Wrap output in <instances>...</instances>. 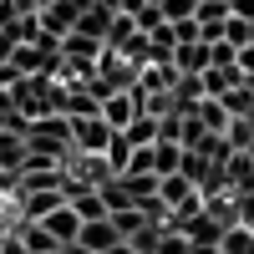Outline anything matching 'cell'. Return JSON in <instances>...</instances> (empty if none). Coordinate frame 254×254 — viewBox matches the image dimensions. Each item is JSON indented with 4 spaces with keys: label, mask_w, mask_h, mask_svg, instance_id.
Segmentation results:
<instances>
[{
    "label": "cell",
    "mask_w": 254,
    "mask_h": 254,
    "mask_svg": "<svg viewBox=\"0 0 254 254\" xmlns=\"http://www.w3.org/2000/svg\"><path fill=\"white\" fill-rule=\"evenodd\" d=\"M117 132L102 117H71V147L76 153H87V158H102L107 153V142H112Z\"/></svg>",
    "instance_id": "1"
},
{
    "label": "cell",
    "mask_w": 254,
    "mask_h": 254,
    "mask_svg": "<svg viewBox=\"0 0 254 254\" xmlns=\"http://www.w3.org/2000/svg\"><path fill=\"white\" fill-rule=\"evenodd\" d=\"M137 117H142V102H137V92H132V87L102 102V122H107L112 132H127V127H132Z\"/></svg>",
    "instance_id": "2"
},
{
    "label": "cell",
    "mask_w": 254,
    "mask_h": 254,
    "mask_svg": "<svg viewBox=\"0 0 254 254\" xmlns=\"http://www.w3.org/2000/svg\"><path fill=\"white\" fill-rule=\"evenodd\" d=\"M36 20H41V31H46V36H56V41H66V36L76 31V20H81V10L71 5V0H51V5L41 10Z\"/></svg>",
    "instance_id": "3"
},
{
    "label": "cell",
    "mask_w": 254,
    "mask_h": 254,
    "mask_svg": "<svg viewBox=\"0 0 254 254\" xmlns=\"http://www.w3.org/2000/svg\"><path fill=\"white\" fill-rule=\"evenodd\" d=\"M41 229L56 239V249H66V244H76V234H81V219H76L71 203H61V208H51V214L41 219Z\"/></svg>",
    "instance_id": "4"
},
{
    "label": "cell",
    "mask_w": 254,
    "mask_h": 254,
    "mask_svg": "<svg viewBox=\"0 0 254 254\" xmlns=\"http://www.w3.org/2000/svg\"><path fill=\"white\" fill-rule=\"evenodd\" d=\"M173 66H178V76H203L208 71V41H178Z\"/></svg>",
    "instance_id": "5"
},
{
    "label": "cell",
    "mask_w": 254,
    "mask_h": 254,
    "mask_svg": "<svg viewBox=\"0 0 254 254\" xmlns=\"http://www.w3.org/2000/svg\"><path fill=\"white\" fill-rule=\"evenodd\" d=\"M224 183H229V193H254V153H229L224 163Z\"/></svg>",
    "instance_id": "6"
},
{
    "label": "cell",
    "mask_w": 254,
    "mask_h": 254,
    "mask_svg": "<svg viewBox=\"0 0 254 254\" xmlns=\"http://www.w3.org/2000/svg\"><path fill=\"white\" fill-rule=\"evenodd\" d=\"M76 244H81V249H92V254H107L112 244H122V234L112 229V219H92V224H81Z\"/></svg>",
    "instance_id": "7"
},
{
    "label": "cell",
    "mask_w": 254,
    "mask_h": 254,
    "mask_svg": "<svg viewBox=\"0 0 254 254\" xmlns=\"http://www.w3.org/2000/svg\"><path fill=\"white\" fill-rule=\"evenodd\" d=\"M26 158H31L26 137H15V132H0V173H5V178H20Z\"/></svg>",
    "instance_id": "8"
},
{
    "label": "cell",
    "mask_w": 254,
    "mask_h": 254,
    "mask_svg": "<svg viewBox=\"0 0 254 254\" xmlns=\"http://www.w3.org/2000/svg\"><path fill=\"white\" fill-rule=\"evenodd\" d=\"M107 31H112V10L92 0V5L81 10V20H76V36H87V41H102V46H107Z\"/></svg>",
    "instance_id": "9"
},
{
    "label": "cell",
    "mask_w": 254,
    "mask_h": 254,
    "mask_svg": "<svg viewBox=\"0 0 254 254\" xmlns=\"http://www.w3.org/2000/svg\"><path fill=\"white\" fill-rule=\"evenodd\" d=\"M193 117H198L203 132H214V137H224V132H229V122H234V117L224 112V102H219V97H203L198 107H193Z\"/></svg>",
    "instance_id": "10"
},
{
    "label": "cell",
    "mask_w": 254,
    "mask_h": 254,
    "mask_svg": "<svg viewBox=\"0 0 254 254\" xmlns=\"http://www.w3.org/2000/svg\"><path fill=\"white\" fill-rule=\"evenodd\" d=\"M203 214L219 229H239V198L234 193H214V198H203Z\"/></svg>",
    "instance_id": "11"
},
{
    "label": "cell",
    "mask_w": 254,
    "mask_h": 254,
    "mask_svg": "<svg viewBox=\"0 0 254 254\" xmlns=\"http://www.w3.org/2000/svg\"><path fill=\"white\" fill-rule=\"evenodd\" d=\"M158 173H122V188H127V198L132 203H147V198H158Z\"/></svg>",
    "instance_id": "12"
},
{
    "label": "cell",
    "mask_w": 254,
    "mask_h": 254,
    "mask_svg": "<svg viewBox=\"0 0 254 254\" xmlns=\"http://www.w3.org/2000/svg\"><path fill=\"white\" fill-rule=\"evenodd\" d=\"M20 203H26V224H41L51 208L66 203V193H61V188H51V193H31V198H20Z\"/></svg>",
    "instance_id": "13"
},
{
    "label": "cell",
    "mask_w": 254,
    "mask_h": 254,
    "mask_svg": "<svg viewBox=\"0 0 254 254\" xmlns=\"http://www.w3.org/2000/svg\"><path fill=\"white\" fill-rule=\"evenodd\" d=\"M183 168V147L178 142H153V173L168 178V173H178Z\"/></svg>",
    "instance_id": "14"
},
{
    "label": "cell",
    "mask_w": 254,
    "mask_h": 254,
    "mask_svg": "<svg viewBox=\"0 0 254 254\" xmlns=\"http://www.w3.org/2000/svg\"><path fill=\"white\" fill-rule=\"evenodd\" d=\"M107 219H112V229H117L122 239H132L137 229H147V224H153V219H147V214H142L137 203H127V208H117V214H107Z\"/></svg>",
    "instance_id": "15"
},
{
    "label": "cell",
    "mask_w": 254,
    "mask_h": 254,
    "mask_svg": "<svg viewBox=\"0 0 254 254\" xmlns=\"http://www.w3.org/2000/svg\"><path fill=\"white\" fill-rule=\"evenodd\" d=\"M15 234H20V244H26L31 254H61V249H56V239H51L41 224H26V219H20V229H15Z\"/></svg>",
    "instance_id": "16"
},
{
    "label": "cell",
    "mask_w": 254,
    "mask_h": 254,
    "mask_svg": "<svg viewBox=\"0 0 254 254\" xmlns=\"http://www.w3.org/2000/svg\"><path fill=\"white\" fill-rule=\"evenodd\" d=\"M66 203L76 208V219H81V224L107 219V203H102V193H66Z\"/></svg>",
    "instance_id": "17"
},
{
    "label": "cell",
    "mask_w": 254,
    "mask_h": 254,
    "mask_svg": "<svg viewBox=\"0 0 254 254\" xmlns=\"http://www.w3.org/2000/svg\"><path fill=\"white\" fill-rule=\"evenodd\" d=\"M132 153H137V147H132V142H127V137L117 132V137L107 142V153H102V158H107V168H112V173L122 178V173H127V168H132Z\"/></svg>",
    "instance_id": "18"
},
{
    "label": "cell",
    "mask_w": 254,
    "mask_h": 254,
    "mask_svg": "<svg viewBox=\"0 0 254 254\" xmlns=\"http://www.w3.org/2000/svg\"><path fill=\"white\" fill-rule=\"evenodd\" d=\"M122 137L132 142V147H153V142H158V117H147V112H142V117L122 132Z\"/></svg>",
    "instance_id": "19"
},
{
    "label": "cell",
    "mask_w": 254,
    "mask_h": 254,
    "mask_svg": "<svg viewBox=\"0 0 254 254\" xmlns=\"http://www.w3.org/2000/svg\"><path fill=\"white\" fill-rule=\"evenodd\" d=\"M158 10H163V20H193L198 15V0H158Z\"/></svg>",
    "instance_id": "20"
},
{
    "label": "cell",
    "mask_w": 254,
    "mask_h": 254,
    "mask_svg": "<svg viewBox=\"0 0 254 254\" xmlns=\"http://www.w3.org/2000/svg\"><path fill=\"white\" fill-rule=\"evenodd\" d=\"M198 26H219V20H229V0H198Z\"/></svg>",
    "instance_id": "21"
},
{
    "label": "cell",
    "mask_w": 254,
    "mask_h": 254,
    "mask_svg": "<svg viewBox=\"0 0 254 254\" xmlns=\"http://www.w3.org/2000/svg\"><path fill=\"white\" fill-rule=\"evenodd\" d=\"M158 239H163V224H147V229H137L127 244H132L137 254H158Z\"/></svg>",
    "instance_id": "22"
},
{
    "label": "cell",
    "mask_w": 254,
    "mask_h": 254,
    "mask_svg": "<svg viewBox=\"0 0 254 254\" xmlns=\"http://www.w3.org/2000/svg\"><path fill=\"white\" fill-rule=\"evenodd\" d=\"M158 254H193V244H188L178 229H163V239H158Z\"/></svg>",
    "instance_id": "23"
},
{
    "label": "cell",
    "mask_w": 254,
    "mask_h": 254,
    "mask_svg": "<svg viewBox=\"0 0 254 254\" xmlns=\"http://www.w3.org/2000/svg\"><path fill=\"white\" fill-rule=\"evenodd\" d=\"M239 229L254 234V193H239Z\"/></svg>",
    "instance_id": "24"
},
{
    "label": "cell",
    "mask_w": 254,
    "mask_h": 254,
    "mask_svg": "<svg viewBox=\"0 0 254 254\" xmlns=\"http://www.w3.org/2000/svg\"><path fill=\"white\" fill-rule=\"evenodd\" d=\"M229 15H234V20H249V26H254V0H229Z\"/></svg>",
    "instance_id": "25"
},
{
    "label": "cell",
    "mask_w": 254,
    "mask_h": 254,
    "mask_svg": "<svg viewBox=\"0 0 254 254\" xmlns=\"http://www.w3.org/2000/svg\"><path fill=\"white\" fill-rule=\"evenodd\" d=\"M107 254H137V249H132V244H127V239H122V244H112Z\"/></svg>",
    "instance_id": "26"
},
{
    "label": "cell",
    "mask_w": 254,
    "mask_h": 254,
    "mask_svg": "<svg viewBox=\"0 0 254 254\" xmlns=\"http://www.w3.org/2000/svg\"><path fill=\"white\" fill-rule=\"evenodd\" d=\"M61 254H92V249H81V244H66V249H61Z\"/></svg>",
    "instance_id": "27"
},
{
    "label": "cell",
    "mask_w": 254,
    "mask_h": 254,
    "mask_svg": "<svg viewBox=\"0 0 254 254\" xmlns=\"http://www.w3.org/2000/svg\"><path fill=\"white\" fill-rule=\"evenodd\" d=\"M249 254H254V234H249Z\"/></svg>",
    "instance_id": "28"
}]
</instances>
